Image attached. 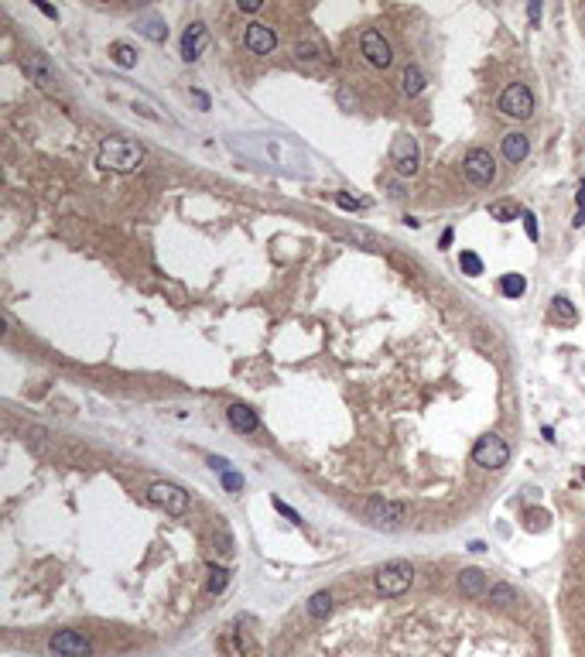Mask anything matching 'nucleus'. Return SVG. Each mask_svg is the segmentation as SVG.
<instances>
[{"label": "nucleus", "instance_id": "nucleus-7", "mask_svg": "<svg viewBox=\"0 0 585 657\" xmlns=\"http://www.w3.org/2000/svg\"><path fill=\"white\" fill-rule=\"evenodd\" d=\"M360 52L367 55V62L376 65V69H387V65L394 62V48H390V41H387L376 27H367V31L360 34Z\"/></svg>", "mask_w": 585, "mask_h": 657}, {"label": "nucleus", "instance_id": "nucleus-2", "mask_svg": "<svg viewBox=\"0 0 585 657\" xmlns=\"http://www.w3.org/2000/svg\"><path fill=\"white\" fill-rule=\"evenodd\" d=\"M411 582H414V568L404 558H394V561L380 565L376 575H373V585H376L380 596H404L411 589Z\"/></svg>", "mask_w": 585, "mask_h": 657}, {"label": "nucleus", "instance_id": "nucleus-25", "mask_svg": "<svg viewBox=\"0 0 585 657\" xmlns=\"http://www.w3.org/2000/svg\"><path fill=\"white\" fill-rule=\"evenodd\" d=\"M459 267L469 274V278H479L482 274V261H479V254H473V250H462V257H459Z\"/></svg>", "mask_w": 585, "mask_h": 657}, {"label": "nucleus", "instance_id": "nucleus-6", "mask_svg": "<svg viewBox=\"0 0 585 657\" xmlns=\"http://www.w3.org/2000/svg\"><path fill=\"white\" fill-rule=\"evenodd\" d=\"M462 171H466V178L473 185L497 182V161H493V155H489L486 148H473V151L466 155V161H462Z\"/></svg>", "mask_w": 585, "mask_h": 657}, {"label": "nucleus", "instance_id": "nucleus-17", "mask_svg": "<svg viewBox=\"0 0 585 657\" xmlns=\"http://www.w3.org/2000/svg\"><path fill=\"white\" fill-rule=\"evenodd\" d=\"M400 89H404V96H421L425 93V72L418 69V65H407L404 72H400Z\"/></svg>", "mask_w": 585, "mask_h": 657}, {"label": "nucleus", "instance_id": "nucleus-21", "mask_svg": "<svg viewBox=\"0 0 585 657\" xmlns=\"http://www.w3.org/2000/svg\"><path fill=\"white\" fill-rule=\"evenodd\" d=\"M110 58H113L120 69H133V65H137V52H133L127 41H117V45L110 48Z\"/></svg>", "mask_w": 585, "mask_h": 657}, {"label": "nucleus", "instance_id": "nucleus-11", "mask_svg": "<svg viewBox=\"0 0 585 657\" xmlns=\"http://www.w3.org/2000/svg\"><path fill=\"white\" fill-rule=\"evenodd\" d=\"M243 41H247V48L254 55H270L274 48H277V34H274V27L267 25H247V34H243Z\"/></svg>", "mask_w": 585, "mask_h": 657}, {"label": "nucleus", "instance_id": "nucleus-29", "mask_svg": "<svg viewBox=\"0 0 585 657\" xmlns=\"http://www.w3.org/2000/svg\"><path fill=\"white\" fill-rule=\"evenodd\" d=\"M575 226H585V182H579V209H575Z\"/></svg>", "mask_w": 585, "mask_h": 657}, {"label": "nucleus", "instance_id": "nucleus-37", "mask_svg": "<svg viewBox=\"0 0 585 657\" xmlns=\"http://www.w3.org/2000/svg\"><path fill=\"white\" fill-rule=\"evenodd\" d=\"M339 103L346 106V110H353V96H349V89H339Z\"/></svg>", "mask_w": 585, "mask_h": 657}, {"label": "nucleus", "instance_id": "nucleus-30", "mask_svg": "<svg viewBox=\"0 0 585 657\" xmlns=\"http://www.w3.org/2000/svg\"><path fill=\"white\" fill-rule=\"evenodd\" d=\"M274 510H281V514H284V517H288L291 524H301V514H298V510H291V507H288L284 500H274Z\"/></svg>", "mask_w": 585, "mask_h": 657}, {"label": "nucleus", "instance_id": "nucleus-1", "mask_svg": "<svg viewBox=\"0 0 585 657\" xmlns=\"http://www.w3.org/2000/svg\"><path fill=\"white\" fill-rule=\"evenodd\" d=\"M144 144H137V141H124V137H110V141H103V148H100V158H96V164L103 168V171H120V175H127V171H137L140 164H144Z\"/></svg>", "mask_w": 585, "mask_h": 657}, {"label": "nucleus", "instance_id": "nucleus-13", "mask_svg": "<svg viewBox=\"0 0 585 657\" xmlns=\"http://www.w3.org/2000/svg\"><path fill=\"white\" fill-rule=\"evenodd\" d=\"M531 155V141H527V134L520 131H510L504 134V158L513 161V164H520V161Z\"/></svg>", "mask_w": 585, "mask_h": 657}, {"label": "nucleus", "instance_id": "nucleus-36", "mask_svg": "<svg viewBox=\"0 0 585 657\" xmlns=\"http://www.w3.org/2000/svg\"><path fill=\"white\" fill-rule=\"evenodd\" d=\"M209 466H213L216 473H226V469H230V462H226V459H216V455L209 459Z\"/></svg>", "mask_w": 585, "mask_h": 657}, {"label": "nucleus", "instance_id": "nucleus-34", "mask_svg": "<svg viewBox=\"0 0 585 657\" xmlns=\"http://www.w3.org/2000/svg\"><path fill=\"white\" fill-rule=\"evenodd\" d=\"M261 7H264L261 0H239V11H243V14H247V11L254 14V11H261Z\"/></svg>", "mask_w": 585, "mask_h": 657}, {"label": "nucleus", "instance_id": "nucleus-24", "mask_svg": "<svg viewBox=\"0 0 585 657\" xmlns=\"http://www.w3.org/2000/svg\"><path fill=\"white\" fill-rule=\"evenodd\" d=\"M329 613H332V596H329V592H315V596L308 599V616L325 620Z\"/></svg>", "mask_w": 585, "mask_h": 657}, {"label": "nucleus", "instance_id": "nucleus-14", "mask_svg": "<svg viewBox=\"0 0 585 657\" xmlns=\"http://www.w3.org/2000/svg\"><path fill=\"white\" fill-rule=\"evenodd\" d=\"M226 418H230V424L237 428L239 435H250V431H257V424H261L257 411H254V408H247V404H233V408L226 411Z\"/></svg>", "mask_w": 585, "mask_h": 657}, {"label": "nucleus", "instance_id": "nucleus-22", "mask_svg": "<svg viewBox=\"0 0 585 657\" xmlns=\"http://www.w3.org/2000/svg\"><path fill=\"white\" fill-rule=\"evenodd\" d=\"M489 216H493V219H500V223H510V219H520V206H517V202H510V199H500V202H493V206H489Z\"/></svg>", "mask_w": 585, "mask_h": 657}, {"label": "nucleus", "instance_id": "nucleus-3", "mask_svg": "<svg viewBox=\"0 0 585 657\" xmlns=\"http://www.w3.org/2000/svg\"><path fill=\"white\" fill-rule=\"evenodd\" d=\"M500 113L513 117V120H527L534 113V93L527 82H510L500 96Z\"/></svg>", "mask_w": 585, "mask_h": 657}, {"label": "nucleus", "instance_id": "nucleus-8", "mask_svg": "<svg viewBox=\"0 0 585 657\" xmlns=\"http://www.w3.org/2000/svg\"><path fill=\"white\" fill-rule=\"evenodd\" d=\"M147 497H151L155 507L168 510V514H175V517H182V514L188 510V493L182 490V486H175V483H155V486L147 490Z\"/></svg>", "mask_w": 585, "mask_h": 657}, {"label": "nucleus", "instance_id": "nucleus-15", "mask_svg": "<svg viewBox=\"0 0 585 657\" xmlns=\"http://www.w3.org/2000/svg\"><path fill=\"white\" fill-rule=\"evenodd\" d=\"M459 585H462V592H466L469 599H479V596H486V592H489L486 575H482L479 568H462V572H459Z\"/></svg>", "mask_w": 585, "mask_h": 657}, {"label": "nucleus", "instance_id": "nucleus-16", "mask_svg": "<svg viewBox=\"0 0 585 657\" xmlns=\"http://www.w3.org/2000/svg\"><path fill=\"white\" fill-rule=\"evenodd\" d=\"M548 316H551V322H558V325H575L579 322V308L568 301V298H551V305H548Z\"/></svg>", "mask_w": 585, "mask_h": 657}, {"label": "nucleus", "instance_id": "nucleus-5", "mask_svg": "<svg viewBox=\"0 0 585 657\" xmlns=\"http://www.w3.org/2000/svg\"><path fill=\"white\" fill-rule=\"evenodd\" d=\"M390 161H394V168H397L404 178L418 175V168H421V148H418V137H411V134H397V137H394V148H390Z\"/></svg>", "mask_w": 585, "mask_h": 657}, {"label": "nucleus", "instance_id": "nucleus-27", "mask_svg": "<svg viewBox=\"0 0 585 657\" xmlns=\"http://www.w3.org/2000/svg\"><path fill=\"white\" fill-rule=\"evenodd\" d=\"M209 575H213V578H209V592H223V589H226V582H230V572H226V568H216V565H213V568H209Z\"/></svg>", "mask_w": 585, "mask_h": 657}, {"label": "nucleus", "instance_id": "nucleus-18", "mask_svg": "<svg viewBox=\"0 0 585 657\" xmlns=\"http://www.w3.org/2000/svg\"><path fill=\"white\" fill-rule=\"evenodd\" d=\"M486 599L493 606H513V603H520V592H517L510 582H493L489 592H486Z\"/></svg>", "mask_w": 585, "mask_h": 657}, {"label": "nucleus", "instance_id": "nucleus-35", "mask_svg": "<svg viewBox=\"0 0 585 657\" xmlns=\"http://www.w3.org/2000/svg\"><path fill=\"white\" fill-rule=\"evenodd\" d=\"M192 100H195V103L202 106V110H209V96H206L202 89H192Z\"/></svg>", "mask_w": 585, "mask_h": 657}, {"label": "nucleus", "instance_id": "nucleus-19", "mask_svg": "<svg viewBox=\"0 0 585 657\" xmlns=\"http://www.w3.org/2000/svg\"><path fill=\"white\" fill-rule=\"evenodd\" d=\"M137 27H140V34L151 38V41H168V27H164V21L155 18V14H144V18L137 21Z\"/></svg>", "mask_w": 585, "mask_h": 657}, {"label": "nucleus", "instance_id": "nucleus-4", "mask_svg": "<svg viewBox=\"0 0 585 657\" xmlns=\"http://www.w3.org/2000/svg\"><path fill=\"white\" fill-rule=\"evenodd\" d=\"M473 462L482 466V469H504L510 462V445H506L500 435H482L476 445H473Z\"/></svg>", "mask_w": 585, "mask_h": 657}, {"label": "nucleus", "instance_id": "nucleus-28", "mask_svg": "<svg viewBox=\"0 0 585 657\" xmlns=\"http://www.w3.org/2000/svg\"><path fill=\"white\" fill-rule=\"evenodd\" d=\"M219 476H223V486H226L230 493H239V490H243V476L230 473V469H226V473H219Z\"/></svg>", "mask_w": 585, "mask_h": 657}, {"label": "nucleus", "instance_id": "nucleus-12", "mask_svg": "<svg viewBox=\"0 0 585 657\" xmlns=\"http://www.w3.org/2000/svg\"><path fill=\"white\" fill-rule=\"evenodd\" d=\"M206 45H209V27L202 25V21L188 25L185 34H182V58H185V62H195L199 55L206 52Z\"/></svg>", "mask_w": 585, "mask_h": 657}, {"label": "nucleus", "instance_id": "nucleus-38", "mask_svg": "<svg viewBox=\"0 0 585 657\" xmlns=\"http://www.w3.org/2000/svg\"><path fill=\"white\" fill-rule=\"evenodd\" d=\"M527 14H531V21H537V18H541V4H531V7H527Z\"/></svg>", "mask_w": 585, "mask_h": 657}, {"label": "nucleus", "instance_id": "nucleus-20", "mask_svg": "<svg viewBox=\"0 0 585 657\" xmlns=\"http://www.w3.org/2000/svg\"><path fill=\"white\" fill-rule=\"evenodd\" d=\"M25 69H27V76H34V82H38V86H52V82H55L52 69H48V65H45V58H38V55H34V58H27Z\"/></svg>", "mask_w": 585, "mask_h": 657}, {"label": "nucleus", "instance_id": "nucleus-31", "mask_svg": "<svg viewBox=\"0 0 585 657\" xmlns=\"http://www.w3.org/2000/svg\"><path fill=\"white\" fill-rule=\"evenodd\" d=\"M520 219H524V230H527V237L537 240V216H534V212H520Z\"/></svg>", "mask_w": 585, "mask_h": 657}, {"label": "nucleus", "instance_id": "nucleus-33", "mask_svg": "<svg viewBox=\"0 0 585 657\" xmlns=\"http://www.w3.org/2000/svg\"><path fill=\"white\" fill-rule=\"evenodd\" d=\"M38 11H41L45 18H52V21H58V11H55L52 4H45V0H38Z\"/></svg>", "mask_w": 585, "mask_h": 657}, {"label": "nucleus", "instance_id": "nucleus-32", "mask_svg": "<svg viewBox=\"0 0 585 657\" xmlns=\"http://www.w3.org/2000/svg\"><path fill=\"white\" fill-rule=\"evenodd\" d=\"M336 202H339L343 209H360V206H363V202H356L353 195H336Z\"/></svg>", "mask_w": 585, "mask_h": 657}, {"label": "nucleus", "instance_id": "nucleus-26", "mask_svg": "<svg viewBox=\"0 0 585 657\" xmlns=\"http://www.w3.org/2000/svg\"><path fill=\"white\" fill-rule=\"evenodd\" d=\"M319 45H315V41H298V45H294V58H298V62H315V58H319Z\"/></svg>", "mask_w": 585, "mask_h": 657}, {"label": "nucleus", "instance_id": "nucleus-10", "mask_svg": "<svg viewBox=\"0 0 585 657\" xmlns=\"http://www.w3.org/2000/svg\"><path fill=\"white\" fill-rule=\"evenodd\" d=\"M48 647H52V654H58V657H93V644L76 630H58L52 640H48Z\"/></svg>", "mask_w": 585, "mask_h": 657}, {"label": "nucleus", "instance_id": "nucleus-9", "mask_svg": "<svg viewBox=\"0 0 585 657\" xmlns=\"http://www.w3.org/2000/svg\"><path fill=\"white\" fill-rule=\"evenodd\" d=\"M367 517H370L376 527H387V531H397L404 524V507L394 503L387 497H370L367 500Z\"/></svg>", "mask_w": 585, "mask_h": 657}, {"label": "nucleus", "instance_id": "nucleus-23", "mask_svg": "<svg viewBox=\"0 0 585 657\" xmlns=\"http://www.w3.org/2000/svg\"><path fill=\"white\" fill-rule=\"evenodd\" d=\"M500 291H504L506 298H520V294L527 291L524 274H504V278H500Z\"/></svg>", "mask_w": 585, "mask_h": 657}]
</instances>
